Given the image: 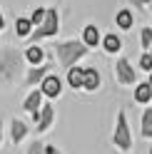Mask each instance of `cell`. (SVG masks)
Returning a JSON list of instances; mask_svg holds the SVG:
<instances>
[{"mask_svg": "<svg viewBox=\"0 0 152 154\" xmlns=\"http://www.w3.org/2000/svg\"><path fill=\"white\" fill-rule=\"evenodd\" d=\"M23 65L25 57L20 50H15V47L3 50L0 52V82H15L23 75Z\"/></svg>", "mask_w": 152, "mask_h": 154, "instance_id": "6da1fadb", "label": "cell"}, {"mask_svg": "<svg viewBox=\"0 0 152 154\" xmlns=\"http://www.w3.org/2000/svg\"><path fill=\"white\" fill-rule=\"evenodd\" d=\"M87 52H90V47H85L82 40H65L60 45H55V55H58V60H60V65L65 70L75 67L78 60H82Z\"/></svg>", "mask_w": 152, "mask_h": 154, "instance_id": "7a4b0ae2", "label": "cell"}, {"mask_svg": "<svg viewBox=\"0 0 152 154\" xmlns=\"http://www.w3.org/2000/svg\"><path fill=\"white\" fill-rule=\"evenodd\" d=\"M58 27H60V17H58V10L55 8H45V17H43V23L37 25V30L30 32L33 40H43V37H52L55 32H58Z\"/></svg>", "mask_w": 152, "mask_h": 154, "instance_id": "3957f363", "label": "cell"}, {"mask_svg": "<svg viewBox=\"0 0 152 154\" xmlns=\"http://www.w3.org/2000/svg\"><path fill=\"white\" fill-rule=\"evenodd\" d=\"M112 144L122 152H130L132 149V137H130V124H127V117L125 112L117 114V124H115V134H112Z\"/></svg>", "mask_w": 152, "mask_h": 154, "instance_id": "277c9868", "label": "cell"}, {"mask_svg": "<svg viewBox=\"0 0 152 154\" xmlns=\"http://www.w3.org/2000/svg\"><path fill=\"white\" fill-rule=\"evenodd\" d=\"M115 75H117V82L120 85H135V80H137V70L130 65V60H125V57H120V60H117Z\"/></svg>", "mask_w": 152, "mask_h": 154, "instance_id": "5b68a950", "label": "cell"}, {"mask_svg": "<svg viewBox=\"0 0 152 154\" xmlns=\"http://www.w3.org/2000/svg\"><path fill=\"white\" fill-rule=\"evenodd\" d=\"M55 119V109L52 104H45V107H40L35 112V122H37V132H47L50 129V124Z\"/></svg>", "mask_w": 152, "mask_h": 154, "instance_id": "8992f818", "label": "cell"}, {"mask_svg": "<svg viewBox=\"0 0 152 154\" xmlns=\"http://www.w3.org/2000/svg\"><path fill=\"white\" fill-rule=\"evenodd\" d=\"M62 90V82H60V77H55V75H47L45 80L40 82V92H43V97H58Z\"/></svg>", "mask_w": 152, "mask_h": 154, "instance_id": "52a82bcc", "label": "cell"}, {"mask_svg": "<svg viewBox=\"0 0 152 154\" xmlns=\"http://www.w3.org/2000/svg\"><path fill=\"white\" fill-rule=\"evenodd\" d=\"M100 87V72L95 67H85V77H82V90L87 92H95Z\"/></svg>", "mask_w": 152, "mask_h": 154, "instance_id": "ba28073f", "label": "cell"}, {"mask_svg": "<svg viewBox=\"0 0 152 154\" xmlns=\"http://www.w3.org/2000/svg\"><path fill=\"white\" fill-rule=\"evenodd\" d=\"M47 70H50V65H35L33 70H27L25 85H37V82H43L45 77H47Z\"/></svg>", "mask_w": 152, "mask_h": 154, "instance_id": "9c48e42d", "label": "cell"}, {"mask_svg": "<svg viewBox=\"0 0 152 154\" xmlns=\"http://www.w3.org/2000/svg\"><path fill=\"white\" fill-rule=\"evenodd\" d=\"M43 107V92L40 90H33L30 94H27V97H25V102H23V109L25 112H37V109H40Z\"/></svg>", "mask_w": 152, "mask_h": 154, "instance_id": "30bf717a", "label": "cell"}, {"mask_svg": "<svg viewBox=\"0 0 152 154\" xmlns=\"http://www.w3.org/2000/svg\"><path fill=\"white\" fill-rule=\"evenodd\" d=\"M23 57H25V62H30L33 67H35V65H43V60H45V50H43V47H37V45H30V47L23 52Z\"/></svg>", "mask_w": 152, "mask_h": 154, "instance_id": "8fae6325", "label": "cell"}, {"mask_svg": "<svg viewBox=\"0 0 152 154\" xmlns=\"http://www.w3.org/2000/svg\"><path fill=\"white\" fill-rule=\"evenodd\" d=\"M10 137H13L15 144H20V142L27 137V124H25L23 119H13V122H10Z\"/></svg>", "mask_w": 152, "mask_h": 154, "instance_id": "7c38bea8", "label": "cell"}, {"mask_svg": "<svg viewBox=\"0 0 152 154\" xmlns=\"http://www.w3.org/2000/svg\"><path fill=\"white\" fill-rule=\"evenodd\" d=\"M82 77H85V67H78V65L70 67L68 70V85L72 90H80L82 87Z\"/></svg>", "mask_w": 152, "mask_h": 154, "instance_id": "4fadbf2b", "label": "cell"}, {"mask_svg": "<svg viewBox=\"0 0 152 154\" xmlns=\"http://www.w3.org/2000/svg\"><path fill=\"white\" fill-rule=\"evenodd\" d=\"M82 42L85 47H95L100 42V30L95 25H85V30H82Z\"/></svg>", "mask_w": 152, "mask_h": 154, "instance_id": "5bb4252c", "label": "cell"}, {"mask_svg": "<svg viewBox=\"0 0 152 154\" xmlns=\"http://www.w3.org/2000/svg\"><path fill=\"white\" fill-rule=\"evenodd\" d=\"M102 47H105L110 55H115V52H120V50H122V40H120L115 32H110V35L102 37Z\"/></svg>", "mask_w": 152, "mask_h": 154, "instance_id": "9a60e30c", "label": "cell"}, {"mask_svg": "<svg viewBox=\"0 0 152 154\" xmlns=\"http://www.w3.org/2000/svg\"><path fill=\"white\" fill-rule=\"evenodd\" d=\"M152 100V87L147 82H140L137 87H135V102H140V104H147Z\"/></svg>", "mask_w": 152, "mask_h": 154, "instance_id": "2e32d148", "label": "cell"}, {"mask_svg": "<svg viewBox=\"0 0 152 154\" xmlns=\"http://www.w3.org/2000/svg\"><path fill=\"white\" fill-rule=\"evenodd\" d=\"M115 23H117L120 30H130L132 23H135V15H132V10H120L115 15Z\"/></svg>", "mask_w": 152, "mask_h": 154, "instance_id": "e0dca14e", "label": "cell"}, {"mask_svg": "<svg viewBox=\"0 0 152 154\" xmlns=\"http://www.w3.org/2000/svg\"><path fill=\"white\" fill-rule=\"evenodd\" d=\"M15 32H17V37H27L33 32V23L27 17H17L15 20Z\"/></svg>", "mask_w": 152, "mask_h": 154, "instance_id": "ac0fdd59", "label": "cell"}, {"mask_svg": "<svg viewBox=\"0 0 152 154\" xmlns=\"http://www.w3.org/2000/svg\"><path fill=\"white\" fill-rule=\"evenodd\" d=\"M142 137H152V109L142 112Z\"/></svg>", "mask_w": 152, "mask_h": 154, "instance_id": "d6986e66", "label": "cell"}, {"mask_svg": "<svg viewBox=\"0 0 152 154\" xmlns=\"http://www.w3.org/2000/svg\"><path fill=\"white\" fill-rule=\"evenodd\" d=\"M140 42H142V47H145V50H150V47H152V27H142Z\"/></svg>", "mask_w": 152, "mask_h": 154, "instance_id": "ffe728a7", "label": "cell"}, {"mask_svg": "<svg viewBox=\"0 0 152 154\" xmlns=\"http://www.w3.org/2000/svg\"><path fill=\"white\" fill-rule=\"evenodd\" d=\"M43 17H45V8H35L33 15H30V23H33V25H40Z\"/></svg>", "mask_w": 152, "mask_h": 154, "instance_id": "44dd1931", "label": "cell"}, {"mask_svg": "<svg viewBox=\"0 0 152 154\" xmlns=\"http://www.w3.org/2000/svg\"><path fill=\"white\" fill-rule=\"evenodd\" d=\"M27 154H45V144H43V142H30Z\"/></svg>", "mask_w": 152, "mask_h": 154, "instance_id": "7402d4cb", "label": "cell"}, {"mask_svg": "<svg viewBox=\"0 0 152 154\" xmlns=\"http://www.w3.org/2000/svg\"><path fill=\"white\" fill-rule=\"evenodd\" d=\"M140 67H142V70H147V72H152V57H150L147 52L140 57Z\"/></svg>", "mask_w": 152, "mask_h": 154, "instance_id": "603a6c76", "label": "cell"}, {"mask_svg": "<svg viewBox=\"0 0 152 154\" xmlns=\"http://www.w3.org/2000/svg\"><path fill=\"white\" fill-rule=\"evenodd\" d=\"M132 5H135V10H145V0H130Z\"/></svg>", "mask_w": 152, "mask_h": 154, "instance_id": "cb8c5ba5", "label": "cell"}, {"mask_svg": "<svg viewBox=\"0 0 152 154\" xmlns=\"http://www.w3.org/2000/svg\"><path fill=\"white\" fill-rule=\"evenodd\" d=\"M45 154H62L58 147H50V144H47V147H45Z\"/></svg>", "mask_w": 152, "mask_h": 154, "instance_id": "d4e9b609", "label": "cell"}, {"mask_svg": "<svg viewBox=\"0 0 152 154\" xmlns=\"http://www.w3.org/2000/svg\"><path fill=\"white\" fill-rule=\"evenodd\" d=\"M145 8H147V10H152V0H145Z\"/></svg>", "mask_w": 152, "mask_h": 154, "instance_id": "484cf974", "label": "cell"}, {"mask_svg": "<svg viewBox=\"0 0 152 154\" xmlns=\"http://www.w3.org/2000/svg\"><path fill=\"white\" fill-rule=\"evenodd\" d=\"M3 25H5V17H3V13H0V30H3Z\"/></svg>", "mask_w": 152, "mask_h": 154, "instance_id": "4316f807", "label": "cell"}, {"mask_svg": "<svg viewBox=\"0 0 152 154\" xmlns=\"http://www.w3.org/2000/svg\"><path fill=\"white\" fill-rule=\"evenodd\" d=\"M0 142H3V122H0Z\"/></svg>", "mask_w": 152, "mask_h": 154, "instance_id": "83f0119b", "label": "cell"}, {"mask_svg": "<svg viewBox=\"0 0 152 154\" xmlns=\"http://www.w3.org/2000/svg\"><path fill=\"white\" fill-rule=\"evenodd\" d=\"M147 85H150V87H152V72H150V80H147Z\"/></svg>", "mask_w": 152, "mask_h": 154, "instance_id": "f1b7e54d", "label": "cell"}, {"mask_svg": "<svg viewBox=\"0 0 152 154\" xmlns=\"http://www.w3.org/2000/svg\"><path fill=\"white\" fill-rule=\"evenodd\" d=\"M147 55H150V57H152V47H150V52H147Z\"/></svg>", "mask_w": 152, "mask_h": 154, "instance_id": "f546056e", "label": "cell"}, {"mask_svg": "<svg viewBox=\"0 0 152 154\" xmlns=\"http://www.w3.org/2000/svg\"><path fill=\"white\" fill-rule=\"evenodd\" d=\"M150 154H152V147H150Z\"/></svg>", "mask_w": 152, "mask_h": 154, "instance_id": "4dcf8cb0", "label": "cell"}]
</instances>
